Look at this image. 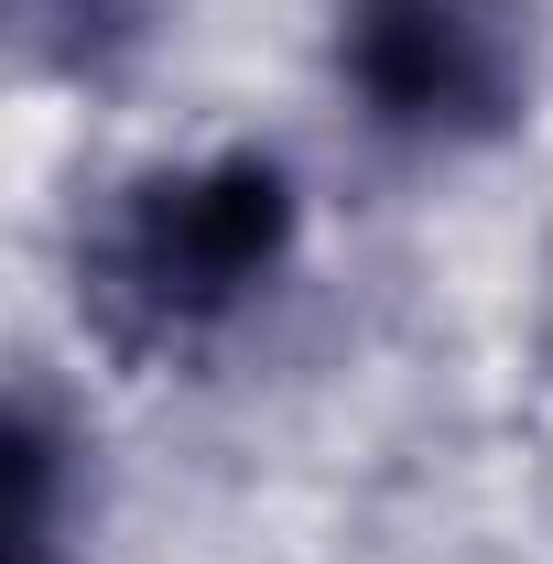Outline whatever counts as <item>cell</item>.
Returning <instances> with one entry per match:
<instances>
[{
  "mask_svg": "<svg viewBox=\"0 0 553 564\" xmlns=\"http://www.w3.org/2000/svg\"><path fill=\"white\" fill-rule=\"evenodd\" d=\"M315 239V196L272 141H196L131 163L76 228V315L109 358L185 369L272 315Z\"/></svg>",
  "mask_w": 553,
  "mask_h": 564,
  "instance_id": "1",
  "label": "cell"
},
{
  "mask_svg": "<svg viewBox=\"0 0 553 564\" xmlns=\"http://www.w3.org/2000/svg\"><path fill=\"white\" fill-rule=\"evenodd\" d=\"M326 98L380 163H478L532 131L543 0H326Z\"/></svg>",
  "mask_w": 553,
  "mask_h": 564,
  "instance_id": "2",
  "label": "cell"
},
{
  "mask_svg": "<svg viewBox=\"0 0 553 564\" xmlns=\"http://www.w3.org/2000/svg\"><path fill=\"white\" fill-rule=\"evenodd\" d=\"M11 521H0V564H98V445L87 423L55 402V380L33 369L11 391Z\"/></svg>",
  "mask_w": 553,
  "mask_h": 564,
  "instance_id": "3",
  "label": "cell"
},
{
  "mask_svg": "<svg viewBox=\"0 0 553 564\" xmlns=\"http://www.w3.org/2000/svg\"><path fill=\"white\" fill-rule=\"evenodd\" d=\"M22 11H33V33H87L98 44V33H120L131 0H22Z\"/></svg>",
  "mask_w": 553,
  "mask_h": 564,
  "instance_id": "4",
  "label": "cell"
},
{
  "mask_svg": "<svg viewBox=\"0 0 553 564\" xmlns=\"http://www.w3.org/2000/svg\"><path fill=\"white\" fill-rule=\"evenodd\" d=\"M543 358H553V337H543Z\"/></svg>",
  "mask_w": 553,
  "mask_h": 564,
  "instance_id": "5",
  "label": "cell"
}]
</instances>
